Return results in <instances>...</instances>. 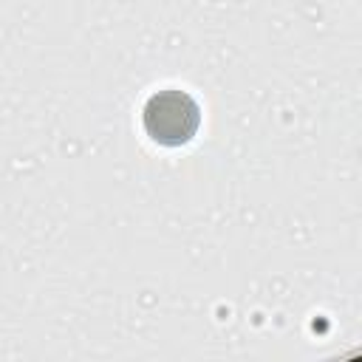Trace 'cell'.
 Instances as JSON below:
<instances>
[{
    "label": "cell",
    "instance_id": "1",
    "mask_svg": "<svg viewBox=\"0 0 362 362\" xmlns=\"http://www.w3.org/2000/svg\"><path fill=\"white\" fill-rule=\"evenodd\" d=\"M201 122V110L192 96L184 90H161L153 93L144 105V130L153 141L175 147L195 136Z\"/></svg>",
    "mask_w": 362,
    "mask_h": 362
}]
</instances>
